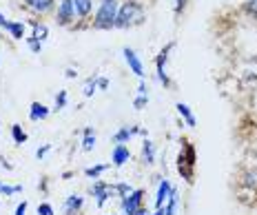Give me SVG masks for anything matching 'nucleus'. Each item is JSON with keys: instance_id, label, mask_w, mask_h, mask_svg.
<instances>
[{"instance_id": "nucleus-1", "label": "nucleus", "mask_w": 257, "mask_h": 215, "mask_svg": "<svg viewBox=\"0 0 257 215\" xmlns=\"http://www.w3.org/2000/svg\"><path fill=\"white\" fill-rule=\"evenodd\" d=\"M144 18V9L140 3H136V0H131V3H126L124 7L117 12V18H115V27H133L138 23H142Z\"/></svg>"}, {"instance_id": "nucleus-2", "label": "nucleus", "mask_w": 257, "mask_h": 215, "mask_svg": "<svg viewBox=\"0 0 257 215\" xmlns=\"http://www.w3.org/2000/svg\"><path fill=\"white\" fill-rule=\"evenodd\" d=\"M178 171L186 182H193V173H195V149L189 142H184V147H182V151L178 155Z\"/></svg>"}, {"instance_id": "nucleus-3", "label": "nucleus", "mask_w": 257, "mask_h": 215, "mask_svg": "<svg viewBox=\"0 0 257 215\" xmlns=\"http://www.w3.org/2000/svg\"><path fill=\"white\" fill-rule=\"evenodd\" d=\"M115 18H117V3L115 0H102L100 12H98V16H95V27H100V29H109V27L115 25Z\"/></svg>"}, {"instance_id": "nucleus-4", "label": "nucleus", "mask_w": 257, "mask_h": 215, "mask_svg": "<svg viewBox=\"0 0 257 215\" xmlns=\"http://www.w3.org/2000/svg\"><path fill=\"white\" fill-rule=\"evenodd\" d=\"M142 197H144V191H131L126 197H122V211L124 215H138V211L142 208Z\"/></svg>"}, {"instance_id": "nucleus-5", "label": "nucleus", "mask_w": 257, "mask_h": 215, "mask_svg": "<svg viewBox=\"0 0 257 215\" xmlns=\"http://www.w3.org/2000/svg\"><path fill=\"white\" fill-rule=\"evenodd\" d=\"M113 193H115V186L113 184H106V182H102V180H95L93 186H91V195L98 200V206H104L106 200H109Z\"/></svg>"}, {"instance_id": "nucleus-6", "label": "nucleus", "mask_w": 257, "mask_h": 215, "mask_svg": "<svg viewBox=\"0 0 257 215\" xmlns=\"http://www.w3.org/2000/svg\"><path fill=\"white\" fill-rule=\"evenodd\" d=\"M171 191H173V186H171V182H169V180H162V182H160V186H158V195H155V208H162V206H164V202L169 200Z\"/></svg>"}, {"instance_id": "nucleus-7", "label": "nucleus", "mask_w": 257, "mask_h": 215, "mask_svg": "<svg viewBox=\"0 0 257 215\" xmlns=\"http://www.w3.org/2000/svg\"><path fill=\"white\" fill-rule=\"evenodd\" d=\"M73 14H76V9H73L71 0H60V9H58V23L67 25L69 20H71Z\"/></svg>"}, {"instance_id": "nucleus-8", "label": "nucleus", "mask_w": 257, "mask_h": 215, "mask_svg": "<svg viewBox=\"0 0 257 215\" xmlns=\"http://www.w3.org/2000/svg\"><path fill=\"white\" fill-rule=\"evenodd\" d=\"M128 158H131V153H128V149L124 147V144H115L113 153H111V162H113L115 166H122L128 162Z\"/></svg>"}, {"instance_id": "nucleus-9", "label": "nucleus", "mask_w": 257, "mask_h": 215, "mask_svg": "<svg viewBox=\"0 0 257 215\" xmlns=\"http://www.w3.org/2000/svg\"><path fill=\"white\" fill-rule=\"evenodd\" d=\"M124 58H126L128 67L133 69V73L142 78V76H144V69H142V62H140V58L136 56V51H133V49H128V47H126V49H124Z\"/></svg>"}, {"instance_id": "nucleus-10", "label": "nucleus", "mask_w": 257, "mask_h": 215, "mask_svg": "<svg viewBox=\"0 0 257 215\" xmlns=\"http://www.w3.org/2000/svg\"><path fill=\"white\" fill-rule=\"evenodd\" d=\"M80 208H82V197H80V195H69L67 202H64V213H67V215H76Z\"/></svg>"}, {"instance_id": "nucleus-11", "label": "nucleus", "mask_w": 257, "mask_h": 215, "mask_svg": "<svg viewBox=\"0 0 257 215\" xmlns=\"http://www.w3.org/2000/svg\"><path fill=\"white\" fill-rule=\"evenodd\" d=\"M178 206H180V195H178V191H171V195H169V200L167 204H164V213L167 215H178Z\"/></svg>"}, {"instance_id": "nucleus-12", "label": "nucleus", "mask_w": 257, "mask_h": 215, "mask_svg": "<svg viewBox=\"0 0 257 215\" xmlns=\"http://www.w3.org/2000/svg\"><path fill=\"white\" fill-rule=\"evenodd\" d=\"M171 49H173V45H169L167 49L160 53V58H158V78H160V82H164V84H169V78H167V73H164V62H167V53Z\"/></svg>"}, {"instance_id": "nucleus-13", "label": "nucleus", "mask_w": 257, "mask_h": 215, "mask_svg": "<svg viewBox=\"0 0 257 215\" xmlns=\"http://www.w3.org/2000/svg\"><path fill=\"white\" fill-rule=\"evenodd\" d=\"M49 116V109H47L45 104H40V102H34V104H31V114H29V118L31 120H45V118Z\"/></svg>"}, {"instance_id": "nucleus-14", "label": "nucleus", "mask_w": 257, "mask_h": 215, "mask_svg": "<svg viewBox=\"0 0 257 215\" xmlns=\"http://www.w3.org/2000/svg\"><path fill=\"white\" fill-rule=\"evenodd\" d=\"M136 133H138V127H131V129L126 127V129H120V131L113 136V140H115V144H124L126 140H131Z\"/></svg>"}, {"instance_id": "nucleus-15", "label": "nucleus", "mask_w": 257, "mask_h": 215, "mask_svg": "<svg viewBox=\"0 0 257 215\" xmlns=\"http://www.w3.org/2000/svg\"><path fill=\"white\" fill-rule=\"evenodd\" d=\"M142 162L144 164H153L155 162V149H153V142H144V147H142Z\"/></svg>"}, {"instance_id": "nucleus-16", "label": "nucleus", "mask_w": 257, "mask_h": 215, "mask_svg": "<svg viewBox=\"0 0 257 215\" xmlns=\"http://www.w3.org/2000/svg\"><path fill=\"white\" fill-rule=\"evenodd\" d=\"M71 3L78 16H87L91 12V0H71Z\"/></svg>"}, {"instance_id": "nucleus-17", "label": "nucleus", "mask_w": 257, "mask_h": 215, "mask_svg": "<svg viewBox=\"0 0 257 215\" xmlns=\"http://www.w3.org/2000/svg\"><path fill=\"white\" fill-rule=\"evenodd\" d=\"M27 5L31 9H36V12H47V9H51L53 0H27Z\"/></svg>"}, {"instance_id": "nucleus-18", "label": "nucleus", "mask_w": 257, "mask_h": 215, "mask_svg": "<svg viewBox=\"0 0 257 215\" xmlns=\"http://www.w3.org/2000/svg\"><path fill=\"white\" fill-rule=\"evenodd\" d=\"M106 169H109V164H95V166H89V169L84 171V175H87V177H93V180H98V177L102 175Z\"/></svg>"}, {"instance_id": "nucleus-19", "label": "nucleus", "mask_w": 257, "mask_h": 215, "mask_svg": "<svg viewBox=\"0 0 257 215\" xmlns=\"http://www.w3.org/2000/svg\"><path fill=\"white\" fill-rule=\"evenodd\" d=\"M178 111H180V116L186 120V125H189V127H195V118H193V114H191L189 106L182 104V102H180V104H178Z\"/></svg>"}, {"instance_id": "nucleus-20", "label": "nucleus", "mask_w": 257, "mask_h": 215, "mask_svg": "<svg viewBox=\"0 0 257 215\" xmlns=\"http://www.w3.org/2000/svg\"><path fill=\"white\" fill-rule=\"evenodd\" d=\"M95 147V136L91 129H84V140H82V149L84 151H91Z\"/></svg>"}, {"instance_id": "nucleus-21", "label": "nucleus", "mask_w": 257, "mask_h": 215, "mask_svg": "<svg viewBox=\"0 0 257 215\" xmlns=\"http://www.w3.org/2000/svg\"><path fill=\"white\" fill-rule=\"evenodd\" d=\"M7 31L14 36L16 40H20V38H23V34H25V25H23V23H12Z\"/></svg>"}, {"instance_id": "nucleus-22", "label": "nucleus", "mask_w": 257, "mask_h": 215, "mask_svg": "<svg viewBox=\"0 0 257 215\" xmlns=\"http://www.w3.org/2000/svg\"><path fill=\"white\" fill-rule=\"evenodd\" d=\"M12 136H14V142H16V144H23L25 140H27V133H25L18 125H14V127H12Z\"/></svg>"}, {"instance_id": "nucleus-23", "label": "nucleus", "mask_w": 257, "mask_h": 215, "mask_svg": "<svg viewBox=\"0 0 257 215\" xmlns=\"http://www.w3.org/2000/svg\"><path fill=\"white\" fill-rule=\"evenodd\" d=\"M23 191V186H12V184H5V182H0V193L3 195H16V193Z\"/></svg>"}, {"instance_id": "nucleus-24", "label": "nucleus", "mask_w": 257, "mask_h": 215, "mask_svg": "<svg viewBox=\"0 0 257 215\" xmlns=\"http://www.w3.org/2000/svg\"><path fill=\"white\" fill-rule=\"evenodd\" d=\"M47 38V27L45 25H36V31H34V40L36 42H42Z\"/></svg>"}, {"instance_id": "nucleus-25", "label": "nucleus", "mask_w": 257, "mask_h": 215, "mask_svg": "<svg viewBox=\"0 0 257 215\" xmlns=\"http://www.w3.org/2000/svg\"><path fill=\"white\" fill-rule=\"evenodd\" d=\"M131 191H133V189H131L128 184H115V193H117L120 197H126Z\"/></svg>"}, {"instance_id": "nucleus-26", "label": "nucleus", "mask_w": 257, "mask_h": 215, "mask_svg": "<svg viewBox=\"0 0 257 215\" xmlns=\"http://www.w3.org/2000/svg\"><path fill=\"white\" fill-rule=\"evenodd\" d=\"M38 215H56L51 204H38Z\"/></svg>"}, {"instance_id": "nucleus-27", "label": "nucleus", "mask_w": 257, "mask_h": 215, "mask_svg": "<svg viewBox=\"0 0 257 215\" xmlns=\"http://www.w3.org/2000/svg\"><path fill=\"white\" fill-rule=\"evenodd\" d=\"M93 91H95V80H89L84 84V95H93Z\"/></svg>"}, {"instance_id": "nucleus-28", "label": "nucleus", "mask_w": 257, "mask_h": 215, "mask_svg": "<svg viewBox=\"0 0 257 215\" xmlns=\"http://www.w3.org/2000/svg\"><path fill=\"white\" fill-rule=\"evenodd\" d=\"M64 102H67V93H64V91H60V95H58V100H56V106H58V109H62Z\"/></svg>"}, {"instance_id": "nucleus-29", "label": "nucleus", "mask_w": 257, "mask_h": 215, "mask_svg": "<svg viewBox=\"0 0 257 215\" xmlns=\"http://www.w3.org/2000/svg\"><path fill=\"white\" fill-rule=\"evenodd\" d=\"M16 215H27V202H20L16 206Z\"/></svg>"}, {"instance_id": "nucleus-30", "label": "nucleus", "mask_w": 257, "mask_h": 215, "mask_svg": "<svg viewBox=\"0 0 257 215\" xmlns=\"http://www.w3.org/2000/svg\"><path fill=\"white\" fill-rule=\"evenodd\" d=\"M49 149H51L49 144H45V147H42V149H38V151H36V158H38V160H40V158H45V155H47V151H49Z\"/></svg>"}, {"instance_id": "nucleus-31", "label": "nucleus", "mask_w": 257, "mask_h": 215, "mask_svg": "<svg viewBox=\"0 0 257 215\" xmlns=\"http://www.w3.org/2000/svg\"><path fill=\"white\" fill-rule=\"evenodd\" d=\"M9 25H12V23H9V20L5 18L3 14H0V27H3V29H9Z\"/></svg>"}, {"instance_id": "nucleus-32", "label": "nucleus", "mask_w": 257, "mask_h": 215, "mask_svg": "<svg viewBox=\"0 0 257 215\" xmlns=\"http://www.w3.org/2000/svg\"><path fill=\"white\" fill-rule=\"evenodd\" d=\"M144 104H147V98H144V95H140V98L136 100V106L140 109V106H144Z\"/></svg>"}, {"instance_id": "nucleus-33", "label": "nucleus", "mask_w": 257, "mask_h": 215, "mask_svg": "<svg viewBox=\"0 0 257 215\" xmlns=\"http://www.w3.org/2000/svg\"><path fill=\"white\" fill-rule=\"evenodd\" d=\"M182 7H184V0H175V9H178V12H180Z\"/></svg>"}, {"instance_id": "nucleus-34", "label": "nucleus", "mask_w": 257, "mask_h": 215, "mask_svg": "<svg viewBox=\"0 0 257 215\" xmlns=\"http://www.w3.org/2000/svg\"><path fill=\"white\" fill-rule=\"evenodd\" d=\"M98 84H100V87H102V89H104V87H109V82H106L104 78H102V80H98Z\"/></svg>"}, {"instance_id": "nucleus-35", "label": "nucleus", "mask_w": 257, "mask_h": 215, "mask_svg": "<svg viewBox=\"0 0 257 215\" xmlns=\"http://www.w3.org/2000/svg\"><path fill=\"white\" fill-rule=\"evenodd\" d=\"M250 9H253V12H257V0H250Z\"/></svg>"}, {"instance_id": "nucleus-36", "label": "nucleus", "mask_w": 257, "mask_h": 215, "mask_svg": "<svg viewBox=\"0 0 257 215\" xmlns=\"http://www.w3.org/2000/svg\"><path fill=\"white\" fill-rule=\"evenodd\" d=\"M153 215H167V213H164V206H162V208H158V211H155Z\"/></svg>"}, {"instance_id": "nucleus-37", "label": "nucleus", "mask_w": 257, "mask_h": 215, "mask_svg": "<svg viewBox=\"0 0 257 215\" xmlns=\"http://www.w3.org/2000/svg\"><path fill=\"white\" fill-rule=\"evenodd\" d=\"M138 215H149V211H147V208H144V206H142V208H140V211H138Z\"/></svg>"}]
</instances>
